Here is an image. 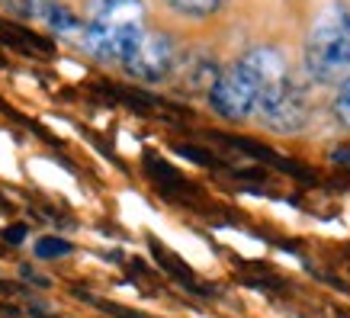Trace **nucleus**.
Here are the masks:
<instances>
[{
    "label": "nucleus",
    "instance_id": "1",
    "mask_svg": "<svg viewBox=\"0 0 350 318\" xmlns=\"http://www.w3.org/2000/svg\"><path fill=\"white\" fill-rule=\"evenodd\" d=\"M257 81V113L260 126L276 135H293L308 122V103L302 87L289 71L286 55L273 45H257L241 55Z\"/></svg>",
    "mask_w": 350,
    "mask_h": 318
},
{
    "label": "nucleus",
    "instance_id": "2",
    "mask_svg": "<svg viewBox=\"0 0 350 318\" xmlns=\"http://www.w3.org/2000/svg\"><path fill=\"white\" fill-rule=\"evenodd\" d=\"M145 32H148V20L142 0H94L90 16L84 20L81 42L94 58L126 68Z\"/></svg>",
    "mask_w": 350,
    "mask_h": 318
},
{
    "label": "nucleus",
    "instance_id": "3",
    "mask_svg": "<svg viewBox=\"0 0 350 318\" xmlns=\"http://www.w3.org/2000/svg\"><path fill=\"white\" fill-rule=\"evenodd\" d=\"M302 64L315 84H340L350 77V10L344 3L325 7L308 26Z\"/></svg>",
    "mask_w": 350,
    "mask_h": 318
},
{
    "label": "nucleus",
    "instance_id": "4",
    "mask_svg": "<svg viewBox=\"0 0 350 318\" xmlns=\"http://www.w3.org/2000/svg\"><path fill=\"white\" fill-rule=\"evenodd\" d=\"M206 96H209L215 116L228 119V122H241V119L257 113V81L241 58L219 71Z\"/></svg>",
    "mask_w": 350,
    "mask_h": 318
},
{
    "label": "nucleus",
    "instance_id": "5",
    "mask_svg": "<svg viewBox=\"0 0 350 318\" xmlns=\"http://www.w3.org/2000/svg\"><path fill=\"white\" fill-rule=\"evenodd\" d=\"M126 71L135 81H145V84H158L164 77H170L177 71V45L167 32L148 29L142 45L135 49V55L126 62Z\"/></svg>",
    "mask_w": 350,
    "mask_h": 318
},
{
    "label": "nucleus",
    "instance_id": "6",
    "mask_svg": "<svg viewBox=\"0 0 350 318\" xmlns=\"http://www.w3.org/2000/svg\"><path fill=\"white\" fill-rule=\"evenodd\" d=\"M177 16H187V20H209L222 10L228 0H164Z\"/></svg>",
    "mask_w": 350,
    "mask_h": 318
},
{
    "label": "nucleus",
    "instance_id": "7",
    "mask_svg": "<svg viewBox=\"0 0 350 318\" xmlns=\"http://www.w3.org/2000/svg\"><path fill=\"white\" fill-rule=\"evenodd\" d=\"M36 254L45 257V261H52V257H64V254H71V244L64 241V238H42V241L36 244Z\"/></svg>",
    "mask_w": 350,
    "mask_h": 318
},
{
    "label": "nucleus",
    "instance_id": "8",
    "mask_svg": "<svg viewBox=\"0 0 350 318\" xmlns=\"http://www.w3.org/2000/svg\"><path fill=\"white\" fill-rule=\"evenodd\" d=\"M334 116L344 122V126H350V77H344L338 87V96H334Z\"/></svg>",
    "mask_w": 350,
    "mask_h": 318
},
{
    "label": "nucleus",
    "instance_id": "9",
    "mask_svg": "<svg viewBox=\"0 0 350 318\" xmlns=\"http://www.w3.org/2000/svg\"><path fill=\"white\" fill-rule=\"evenodd\" d=\"M3 241L7 244H23L26 241V228H23V225H10V228H3Z\"/></svg>",
    "mask_w": 350,
    "mask_h": 318
}]
</instances>
